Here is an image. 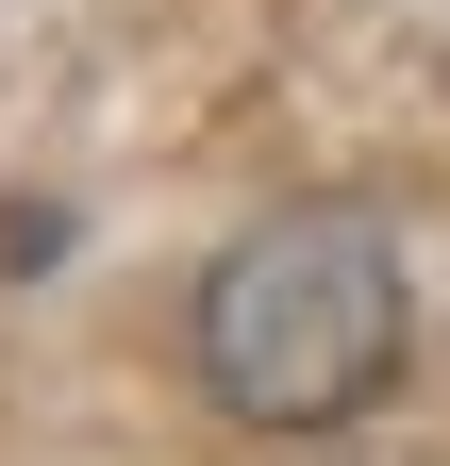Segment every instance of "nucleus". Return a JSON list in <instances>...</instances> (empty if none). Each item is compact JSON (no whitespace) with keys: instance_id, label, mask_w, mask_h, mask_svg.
<instances>
[{"instance_id":"obj_1","label":"nucleus","mask_w":450,"mask_h":466,"mask_svg":"<svg viewBox=\"0 0 450 466\" xmlns=\"http://www.w3.org/2000/svg\"><path fill=\"white\" fill-rule=\"evenodd\" d=\"M401 317H417L401 233H384L367 200H284V217H251L234 250L200 267L184 350H200V383H217V417L333 433V417H367V400L401 383Z\"/></svg>"}]
</instances>
